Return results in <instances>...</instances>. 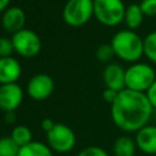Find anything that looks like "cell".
I'll return each mask as SVG.
<instances>
[{
	"label": "cell",
	"instance_id": "obj_8",
	"mask_svg": "<svg viewBox=\"0 0 156 156\" xmlns=\"http://www.w3.org/2000/svg\"><path fill=\"white\" fill-rule=\"evenodd\" d=\"M54 79L46 73H38L33 76L27 83L28 95L37 101L48 99L54 91Z\"/></svg>",
	"mask_w": 156,
	"mask_h": 156
},
{
	"label": "cell",
	"instance_id": "obj_5",
	"mask_svg": "<svg viewBox=\"0 0 156 156\" xmlns=\"http://www.w3.org/2000/svg\"><path fill=\"white\" fill-rule=\"evenodd\" d=\"M94 17V0H67L62 18L69 27H82Z\"/></svg>",
	"mask_w": 156,
	"mask_h": 156
},
{
	"label": "cell",
	"instance_id": "obj_12",
	"mask_svg": "<svg viewBox=\"0 0 156 156\" xmlns=\"http://www.w3.org/2000/svg\"><path fill=\"white\" fill-rule=\"evenodd\" d=\"M24 23H26V13L21 7L10 6L2 12L1 26L5 32L10 34H15L24 28Z\"/></svg>",
	"mask_w": 156,
	"mask_h": 156
},
{
	"label": "cell",
	"instance_id": "obj_25",
	"mask_svg": "<svg viewBox=\"0 0 156 156\" xmlns=\"http://www.w3.org/2000/svg\"><path fill=\"white\" fill-rule=\"evenodd\" d=\"M145 95H146L149 102L151 104V106L154 107V110H156V79H155V82L151 84V87L146 90Z\"/></svg>",
	"mask_w": 156,
	"mask_h": 156
},
{
	"label": "cell",
	"instance_id": "obj_9",
	"mask_svg": "<svg viewBox=\"0 0 156 156\" xmlns=\"http://www.w3.org/2000/svg\"><path fill=\"white\" fill-rule=\"evenodd\" d=\"M23 100V89L17 83L0 85V110L12 112L21 105Z\"/></svg>",
	"mask_w": 156,
	"mask_h": 156
},
{
	"label": "cell",
	"instance_id": "obj_15",
	"mask_svg": "<svg viewBox=\"0 0 156 156\" xmlns=\"http://www.w3.org/2000/svg\"><path fill=\"white\" fill-rule=\"evenodd\" d=\"M144 18H145V15L141 11V7L139 4H129L126 7L123 22L126 23L128 29H132V30L138 29L143 24Z\"/></svg>",
	"mask_w": 156,
	"mask_h": 156
},
{
	"label": "cell",
	"instance_id": "obj_16",
	"mask_svg": "<svg viewBox=\"0 0 156 156\" xmlns=\"http://www.w3.org/2000/svg\"><path fill=\"white\" fill-rule=\"evenodd\" d=\"M17 156H52V150L48 144L41 141H30L20 147Z\"/></svg>",
	"mask_w": 156,
	"mask_h": 156
},
{
	"label": "cell",
	"instance_id": "obj_24",
	"mask_svg": "<svg viewBox=\"0 0 156 156\" xmlns=\"http://www.w3.org/2000/svg\"><path fill=\"white\" fill-rule=\"evenodd\" d=\"M118 93H119V91H116V90H113V89L105 88L104 91H102V99H104L105 102L112 105V104L116 101V99H117V96H118Z\"/></svg>",
	"mask_w": 156,
	"mask_h": 156
},
{
	"label": "cell",
	"instance_id": "obj_14",
	"mask_svg": "<svg viewBox=\"0 0 156 156\" xmlns=\"http://www.w3.org/2000/svg\"><path fill=\"white\" fill-rule=\"evenodd\" d=\"M138 150L135 139L129 135L118 136L112 146V151L115 156H135Z\"/></svg>",
	"mask_w": 156,
	"mask_h": 156
},
{
	"label": "cell",
	"instance_id": "obj_4",
	"mask_svg": "<svg viewBox=\"0 0 156 156\" xmlns=\"http://www.w3.org/2000/svg\"><path fill=\"white\" fill-rule=\"evenodd\" d=\"M123 0H94V17L106 27H116L124 20Z\"/></svg>",
	"mask_w": 156,
	"mask_h": 156
},
{
	"label": "cell",
	"instance_id": "obj_21",
	"mask_svg": "<svg viewBox=\"0 0 156 156\" xmlns=\"http://www.w3.org/2000/svg\"><path fill=\"white\" fill-rule=\"evenodd\" d=\"M77 156H110L107 151L100 146H88L78 152Z\"/></svg>",
	"mask_w": 156,
	"mask_h": 156
},
{
	"label": "cell",
	"instance_id": "obj_18",
	"mask_svg": "<svg viewBox=\"0 0 156 156\" xmlns=\"http://www.w3.org/2000/svg\"><path fill=\"white\" fill-rule=\"evenodd\" d=\"M144 56L156 65V30L147 33L144 38Z\"/></svg>",
	"mask_w": 156,
	"mask_h": 156
},
{
	"label": "cell",
	"instance_id": "obj_3",
	"mask_svg": "<svg viewBox=\"0 0 156 156\" xmlns=\"http://www.w3.org/2000/svg\"><path fill=\"white\" fill-rule=\"evenodd\" d=\"M155 79L156 72L150 63L138 61L126 68V89L146 93Z\"/></svg>",
	"mask_w": 156,
	"mask_h": 156
},
{
	"label": "cell",
	"instance_id": "obj_13",
	"mask_svg": "<svg viewBox=\"0 0 156 156\" xmlns=\"http://www.w3.org/2000/svg\"><path fill=\"white\" fill-rule=\"evenodd\" d=\"M22 73V67L20 62L12 57H1L0 58V85L16 83Z\"/></svg>",
	"mask_w": 156,
	"mask_h": 156
},
{
	"label": "cell",
	"instance_id": "obj_11",
	"mask_svg": "<svg viewBox=\"0 0 156 156\" xmlns=\"http://www.w3.org/2000/svg\"><path fill=\"white\" fill-rule=\"evenodd\" d=\"M138 150L145 155L156 156V124H146L135 133Z\"/></svg>",
	"mask_w": 156,
	"mask_h": 156
},
{
	"label": "cell",
	"instance_id": "obj_23",
	"mask_svg": "<svg viewBox=\"0 0 156 156\" xmlns=\"http://www.w3.org/2000/svg\"><path fill=\"white\" fill-rule=\"evenodd\" d=\"M145 17L156 16V0H141L139 2Z\"/></svg>",
	"mask_w": 156,
	"mask_h": 156
},
{
	"label": "cell",
	"instance_id": "obj_10",
	"mask_svg": "<svg viewBox=\"0 0 156 156\" xmlns=\"http://www.w3.org/2000/svg\"><path fill=\"white\" fill-rule=\"evenodd\" d=\"M102 80L105 88L116 91L126 89V68L118 63H107L102 71Z\"/></svg>",
	"mask_w": 156,
	"mask_h": 156
},
{
	"label": "cell",
	"instance_id": "obj_27",
	"mask_svg": "<svg viewBox=\"0 0 156 156\" xmlns=\"http://www.w3.org/2000/svg\"><path fill=\"white\" fill-rule=\"evenodd\" d=\"M4 119H5V122L7 124H13L16 122V113H15V111H12V112H5Z\"/></svg>",
	"mask_w": 156,
	"mask_h": 156
},
{
	"label": "cell",
	"instance_id": "obj_1",
	"mask_svg": "<svg viewBox=\"0 0 156 156\" xmlns=\"http://www.w3.org/2000/svg\"><path fill=\"white\" fill-rule=\"evenodd\" d=\"M154 111L145 93L123 89L111 105V118L121 130L136 133L144 126L149 124Z\"/></svg>",
	"mask_w": 156,
	"mask_h": 156
},
{
	"label": "cell",
	"instance_id": "obj_22",
	"mask_svg": "<svg viewBox=\"0 0 156 156\" xmlns=\"http://www.w3.org/2000/svg\"><path fill=\"white\" fill-rule=\"evenodd\" d=\"M13 51L15 50H13V45H12L11 39L5 38V37H0V58L11 56V54Z\"/></svg>",
	"mask_w": 156,
	"mask_h": 156
},
{
	"label": "cell",
	"instance_id": "obj_19",
	"mask_svg": "<svg viewBox=\"0 0 156 156\" xmlns=\"http://www.w3.org/2000/svg\"><path fill=\"white\" fill-rule=\"evenodd\" d=\"M20 146L12 140L11 136L0 138V156H17Z\"/></svg>",
	"mask_w": 156,
	"mask_h": 156
},
{
	"label": "cell",
	"instance_id": "obj_7",
	"mask_svg": "<svg viewBox=\"0 0 156 156\" xmlns=\"http://www.w3.org/2000/svg\"><path fill=\"white\" fill-rule=\"evenodd\" d=\"M46 144L52 151L66 154L76 145L74 132L63 123H55L54 128L46 133Z\"/></svg>",
	"mask_w": 156,
	"mask_h": 156
},
{
	"label": "cell",
	"instance_id": "obj_26",
	"mask_svg": "<svg viewBox=\"0 0 156 156\" xmlns=\"http://www.w3.org/2000/svg\"><path fill=\"white\" fill-rule=\"evenodd\" d=\"M54 126H55V122L52 119H50V118H44L41 121V128H43V130L45 133H48L49 130H51L54 128Z\"/></svg>",
	"mask_w": 156,
	"mask_h": 156
},
{
	"label": "cell",
	"instance_id": "obj_20",
	"mask_svg": "<svg viewBox=\"0 0 156 156\" xmlns=\"http://www.w3.org/2000/svg\"><path fill=\"white\" fill-rule=\"evenodd\" d=\"M96 58L101 62H110L111 58L115 56L113 49L111 46V44H101L98 49H96Z\"/></svg>",
	"mask_w": 156,
	"mask_h": 156
},
{
	"label": "cell",
	"instance_id": "obj_2",
	"mask_svg": "<svg viewBox=\"0 0 156 156\" xmlns=\"http://www.w3.org/2000/svg\"><path fill=\"white\" fill-rule=\"evenodd\" d=\"M111 46L115 56L129 63L138 62L144 56V38L135 30L121 29L111 39Z\"/></svg>",
	"mask_w": 156,
	"mask_h": 156
},
{
	"label": "cell",
	"instance_id": "obj_28",
	"mask_svg": "<svg viewBox=\"0 0 156 156\" xmlns=\"http://www.w3.org/2000/svg\"><path fill=\"white\" fill-rule=\"evenodd\" d=\"M10 1L11 0H0V12H4L7 7H10Z\"/></svg>",
	"mask_w": 156,
	"mask_h": 156
},
{
	"label": "cell",
	"instance_id": "obj_17",
	"mask_svg": "<svg viewBox=\"0 0 156 156\" xmlns=\"http://www.w3.org/2000/svg\"><path fill=\"white\" fill-rule=\"evenodd\" d=\"M12 140L20 146H24L27 144H29L30 141H33V134H32V130L27 127V126H23V124H18L16 126L12 132H11V135Z\"/></svg>",
	"mask_w": 156,
	"mask_h": 156
},
{
	"label": "cell",
	"instance_id": "obj_6",
	"mask_svg": "<svg viewBox=\"0 0 156 156\" xmlns=\"http://www.w3.org/2000/svg\"><path fill=\"white\" fill-rule=\"evenodd\" d=\"M11 41L13 45V50L22 57H34L41 50V40L39 35L32 30L23 28L17 33L12 34Z\"/></svg>",
	"mask_w": 156,
	"mask_h": 156
}]
</instances>
